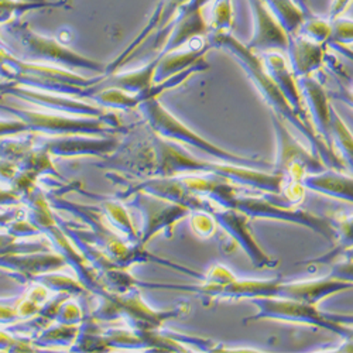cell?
Here are the masks:
<instances>
[{
  "label": "cell",
  "instance_id": "obj_9",
  "mask_svg": "<svg viewBox=\"0 0 353 353\" xmlns=\"http://www.w3.org/2000/svg\"><path fill=\"white\" fill-rule=\"evenodd\" d=\"M325 44L315 43L301 34L290 36L287 52L290 55V67L297 78L312 75L325 61Z\"/></svg>",
  "mask_w": 353,
  "mask_h": 353
},
{
  "label": "cell",
  "instance_id": "obj_21",
  "mask_svg": "<svg viewBox=\"0 0 353 353\" xmlns=\"http://www.w3.org/2000/svg\"><path fill=\"white\" fill-rule=\"evenodd\" d=\"M349 92H350V94H352V95H353V88H352V90H350V91H349Z\"/></svg>",
  "mask_w": 353,
  "mask_h": 353
},
{
  "label": "cell",
  "instance_id": "obj_2",
  "mask_svg": "<svg viewBox=\"0 0 353 353\" xmlns=\"http://www.w3.org/2000/svg\"><path fill=\"white\" fill-rule=\"evenodd\" d=\"M225 208L236 210L249 216L250 219L261 218L299 223L321 233L323 238H327L330 241L335 239L334 221L312 215L303 210H297L294 207V203H281L280 201L268 196H252L242 194L239 190H236L226 201Z\"/></svg>",
  "mask_w": 353,
  "mask_h": 353
},
{
  "label": "cell",
  "instance_id": "obj_16",
  "mask_svg": "<svg viewBox=\"0 0 353 353\" xmlns=\"http://www.w3.org/2000/svg\"><path fill=\"white\" fill-rule=\"evenodd\" d=\"M335 239H338L339 245L335 250H342L353 246V216L335 219Z\"/></svg>",
  "mask_w": 353,
  "mask_h": 353
},
{
  "label": "cell",
  "instance_id": "obj_8",
  "mask_svg": "<svg viewBox=\"0 0 353 353\" xmlns=\"http://www.w3.org/2000/svg\"><path fill=\"white\" fill-rule=\"evenodd\" d=\"M261 60L268 72L270 74V77L274 79V82L280 88V91L284 94V97L292 106V109L296 110V113L307 125H310L307 121V117L310 116L303 99V94L299 85V78L294 75L291 67L285 61V58L279 51H268L263 54Z\"/></svg>",
  "mask_w": 353,
  "mask_h": 353
},
{
  "label": "cell",
  "instance_id": "obj_14",
  "mask_svg": "<svg viewBox=\"0 0 353 353\" xmlns=\"http://www.w3.org/2000/svg\"><path fill=\"white\" fill-rule=\"evenodd\" d=\"M233 3L232 0H215L212 9L211 26L215 28L216 34L230 33L233 26Z\"/></svg>",
  "mask_w": 353,
  "mask_h": 353
},
{
  "label": "cell",
  "instance_id": "obj_13",
  "mask_svg": "<svg viewBox=\"0 0 353 353\" xmlns=\"http://www.w3.org/2000/svg\"><path fill=\"white\" fill-rule=\"evenodd\" d=\"M299 34L319 44H328L332 37V23L331 20H322L308 16L301 26Z\"/></svg>",
  "mask_w": 353,
  "mask_h": 353
},
{
  "label": "cell",
  "instance_id": "obj_1",
  "mask_svg": "<svg viewBox=\"0 0 353 353\" xmlns=\"http://www.w3.org/2000/svg\"><path fill=\"white\" fill-rule=\"evenodd\" d=\"M214 41L216 46L226 48L234 58H236L238 63L243 67L246 74L256 85L264 101L273 108L276 114L281 116L284 121L299 129L303 133V136L310 140L312 150L322 160V163L336 171H342V159H339V156L331 149V145L315 132V129L311 125H307L296 113V110L292 109V106L290 105V102L274 82V79L268 72L266 67H264L261 57H259L248 46L239 43L230 33L215 34Z\"/></svg>",
  "mask_w": 353,
  "mask_h": 353
},
{
  "label": "cell",
  "instance_id": "obj_15",
  "mask_svg": "<svg viewBox=\"0 0 353 353\" xmlns=\"http://www.w3.org/2000/svg\"><path fill=\"white\" fill-rule=\"evenodd\" d=\"M332 37L331 44L334 46H352L353 44V20L339 17L331 20Z\"/></svg>",
  "mask_w": 353,
  "mask_h": 353
},
{
  "label": "cell",
  "instance_id": "obj_4",
  "mask_svg": "<svg viewBox=\"0 0 353 353\" xmlns=\"http://www.w3.org/2000/svg\"><path fill=\"white\" fill-rule=\"evenodd\" d=\"M273 123L279 140V156L274 165L276 174L284 176V180L287 176H294V174H299V179L301 181L303 176L307 174H316L327 170L316 154L307 152L294 139V136L285 128L281 116L273 114Z\"/></svg>",
  "mask_w": 353,
  "mask_h": 353
},
{
  "label": "cell",
  "instance_id": "obj_19",
  "mask_svg": "<svg viewBox=\"0 0 353 353\" xmlns=\"http://www.w3.org/2000/svg\"><path fill=\"white\" fill-rule=\"evenodd\" d=\"M336 257H341L345 260H353V246L347 248V249H342V250H334L327 256H323L321 259H315L312 263H328L330 260H334Z\"/></svg>",
  "mask_w": 353,
  "mask_h": 353
},
{
  "label": "cell",
  "instance_id": "obj_17",
  "mask_svg": "<svg viewBox=\"0 0 353 353\" xmlns=\"http://www.w3.org/2000/svg\"><path fill=\"white\" fill-rule=\"evenodd\" d=\"M330 276L342 281L353 283V260L342 259V261L336 263L332 268Z\"/></svg>",
  "mask_w": 353,
  "mask_h": 353
},
{
  "label": "cell",
  "instance_id": "obj_11",
  "mask_svg": "<svg viewBox=\"0 0 353 353\" xmlns=\"http://www.w3.org/2000/svg\"><path fill=\"white\" fill-rule=\"evenodd\" d=\"M288 36L299 34L307 20V13L299 6L297 0H264Z\"/></svg>",
  "mask_w": 353,
  "mask_h": 353
},
{
  "label": "cell",
  "instance_id": "obj_18",
  "mask_svg": "<svg viewBox=\"0 0 353 353\" xmlns=\"http://www.w3.org/2000/svg\"><path fill=\"white\" fill-rule=\"evenodd\" d=\"M352 3H353V0H332L330 20L343 17V14L347 12V9L352 6Z\"/></svg>",
  "mask_w": 353,
  "mask_h": 353
},
{
  "label": "cell",
  "instance_id": "obj_10",
  "mask_svg": "<svg viewBox=\"0 0 353 353\" xmlns=\"http://www.w3.org/2000/svg\"><path fill=\"white\" fill-rule=\"evenodd\" d=\"M300 184L315 192L353 203V179L339 171H322L304 175Z\"/></svg>",
  "mask_w": 353,
  "mask_h": 353
},
{
  "label": "cell",
  "instance_id": "obj_12",
  "mask_svg": "<svg viewBox=\"0 0 353 353\" xmlns=\"http://www.w3.org/2000/svg\"><path fill=\"white\" fill-rule=\"evenodd\" d=\"M331 134L339 147L343 160L353 170V137L334 108L331 110Z\"/></svg>",
  "mask_w": 353,
  "mask_h": 353
},
{
  "label": "cell",
  "instance_id": "obj_6",
  "mask_svg": "<svg viewBox=\"0 0 353 353\" xmlns=\"http://www.w3.org/2000/svg\"><path fill=\"white\" fill-rule=\"evenodd\" d=\"M216 221L230 233V236L236 241L242 249L248 253L250 260L253 261L254 268L257 269H273L277 266V261L270 259L264 253L257 242L254 241L253 234L248 226L250 218L245 214L232 210V208H222L215 212Z\"/></svg>",
  "mask_w": 353,
  "mask_h": 353
},
{
  "label": "cell",
  "instance_id": "obj_5",
  "mask_svg": "<svg viewBox=\"0 0 353 353\" xmlns=\"http://www.w3.org/2000/svg\"><path fill=\"white\" fill-rule=\"evenodd\" d=\"M254 33L248 47L252 51H287L290 36L264 0H250Z\"/></svg>",
  "mask_w": 353,
  "mask_h": 353
},
{
  "label": "cell",
  "instance_id": "obj_20",
  "mask_svg": "<svg viewBox=\"0 0 353 353\" xmlns=\"http://www.w3.org/2000/svg\"><path fill=\"white\" fill-rule=\"evenodd\" d=\"M327 318L331 321H335L338 323H343V325L353 327V314H334V312H325Z\"/></svg>",
  "mask_w": 353,
  "mask_h": 353
},
{
  "label": "cell",
  "instance_id": "obj_3",
  "mask_svg": "<svg viewBox=\"0 0 353 353\" xmlns=\"http://www.w3.org/2000/svg\"><path fill=\"white\" fill-rule=\"evenodd\" d=\"M252 304L257 308V312L246 321H259V319H274L304 323V325L316 327L321 330H327L334 334L341 335L342 338H349L350 327L338 323L327 318L325 312H322L314 304L287 300V299H253Z\"/></svg>",
  "mask_w": 353,
  "mask_h": 353
},
{
  "label": "cell",
  "instance_id": "obj_7",
  "mask_svg": "<svg viewBox=\"0 0 353 353\" xmlns=\"http://www.w3.org/2000/svg\"><path fill=\"white\" fill-rule=\"evenodd\" d=\"M299 85L303 94V99L315 132L325 140L330 145L332 143L331 134V110L330 95L323 86L311 75L299 78Z\"/></svg>",
  "mask_w": 353,
  "mask_h": 353
}]
</instances>
